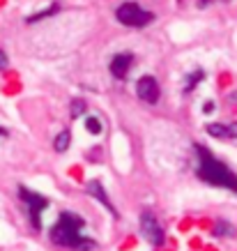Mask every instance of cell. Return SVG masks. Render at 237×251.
Here are the masks:
<instances>
[{"label":"cell","instance_id":"cell-1","mask_svg":"<svg viewBox=\"0 0 237 251\" xmlns=\"http://www.w3.org/2000/svg\"><path fill=\"white\" fill-rule=\"evenodd\" d=\"M85 221L83 217H78L74 212H62L60 219L55 221V226L51 228V240L60 247H67V249L74 251H92L97 247L95 240L83 235Z\"/></svg>","mask_w":237,"mask_h":251},{"label":"cell","instance_id":"cell-10","mask_svg":"<svg viewBox=\"0 0 237 251\" xmlns=\"http://www.w3.org/2000/svg\"><path fill=\"white\" fill-rule=\"evenodd\" d=\"M55 12H60V2H51L46 9H42V12H37V14H32L25 19V23H37L42 21V19H46V16H53Z\"/></svg>","mask_w":237,"mask_h":251},{"label":"cell","instance_id":"cell-4","mask_svg":"<svg viewBox=\"0 0 237 251\" xmlns=\"http://www.w3.org/2000/svg\"><path fill=\"white\" fill-rule=\"evenodd\" d=\"M115 16H118V21L122 25H129V28H143L154 19L152 12L143 9L136 2H122L120 7L115 9Z\"/></svg>","mask_w":237,"mask_h":251},{"label":"cell","instance_id":"cell-9","mask_svg":"<svg viewBox=\"0 0 237 251\" xmlns=\"http://www.w3.org/2000/svg\"><path fill=\"white\" fill-rule=\"evenodd\" d=\"M212 233H214L216 237H235L237 235L235 226H233L230 221H216L214 228H212Z\"/></svg>","mask_w":237,"mask_h":251},{"label":"cell","instance_id":"cell-13","mask_svg":"<svg viewBox=\"0 0 237 251\" xmlns=\"http://www.w3.org/2000/svg\"><path fill=\"white\" fill-rule=\"evenodd\" d=\"M207 134L214 138H230L228 136V125H219V122H212L207 125Z\"/></svg>","mask_w":237,"mask_h":251},{"label":"cell","instance_id":"cell-18","mask_svg":"<svg viewBox=\"0 0 237 251\" xmlns=\"http://www.w3.org/2000/svg\"><path fill=\"white\" fill-rule=\"evenodd\" d=\"M212 108H214V104H212V101H207L205 106H203V111H205V113H210V111H212Z\"/></svg>","mask_w":237,"mask_h":251},{"label":"cell","instance_id":"cell-12","mask_svg":"<svg viewBox=\"0 0 237 251\" xmlns=\"http://www.w3.org/2000/svg\"><path fill=\"white\" fill-rule=\"evenodd\" d=\"M69 141H71V134H69L67 129L65 131H60L58 136L53 138V148H55V152H65L69 148Z\"/></svg>","mask_w":237,"mask_h":251},{"label":"cell","instance_id":"cell-15","mask_svg":"<svg viewBox=\"0 0 237 251\" xmlns=\"http://www.w3.org/2000/svg\"><path fill=\"white\" fill-rule=\"evenodd\" d=\"M85 113V101L83 99H74L71 101V118H78V115Z\"/></svg>","mask_w":237,"mask_h":251},{"label":"cell","instance_id":"cell-3","mask_svg":"<svg viewBox=\"0 0 237 251\" xmlns=\"http://www.w3.org/2000/svg\"><path fill=\"white\" fill-rule=\"evenodd\" d=\"M19 198H21L23 205H25V212L30 217L32 228L39 230L42 228V212L48 207V198L42 196V194H35L28 187H19Z\"/></svg>","mask_w":237,"mask_h":251},{"label":"cell","instance_id":"cell-16","mask_svg":"<svg viewBox=\"0 0 237 251\" xmlns=\"http://www.w3.org/2000/svg\"><path fill=\"white\" fill-rule=\"evenodd\" d=\"M228 136H230V138H237V122L228 125Z\"/></svg>","mask_w":237,"mask_h":251},{"label":"cell","instance_id":"cell-17","mask_svg":"<svg viewBox=\"0 0 237 251\" xmlns=\"http://www.w3.org/2000/svg\"><path fill=\"white\" fill-rule=\"evenodd\" d=\"M7 67V55H5V51L0 49V69H5Z\"/></svg>","mask_w":237,"mask_h":251},{"label":"cell","instance_id":"cell-6","mask_svg":"<svg viewBox=\"0 0 237 251\" xmlns=\"http://www.w3.org/2000/svg\"><path fill=\"white\" fill-rule=\"evenodd\" d=\"M136 95L147 104H157L159 99V83L154 76H141L136 83Z\"/></svg>","mask_w":237,"mask_h":251},{"label":"cell","instance_id":"cell-11","mask_svg":"<svg viewBox=\"0 0 237 251\" xmlns=\"http://www.w3.org/2000/svg\"><path fill=\"white\" fill-rule=\"evenodd\" d=\"M203 78H205V72H203V69H196L191 74H187V78H184V92H191Z\"/></svg>","mask_w":237,"mask_h":251},{"label":"cell","instance_id":"cell-21","mask_svg":"<svg viewBox=\"0 0 237 251\" xmlns=\"http://www.w3.org/2000/svg\"><path fill=\"white\" fill-rule=\"evenodd\" d=\"M0 136H7V129H2V127H0Z\"/></svg>","mask_w":237,"mask_h":251},{"label":"cell","instance_id":"cell-7","mask_svg":"<svg viewBox=\"0 0 237 251\" xmlns=\"http://www.w3.org/2000/svg\"><path fill=\"white\" fill-rule=\"evenodd\" d=\"M131 58L129 53H118V55H113L111 58V65H108V69H111V74H113L115 78H127V72H129V67H131Z\"/></svg>","mask_w":237,"mask_h":251},{"label":"cell","instance_id":"cell-5","mask_svg":"<svg viewBox=\"0 0 237 251\" xmlns=\"http://www.w3.org/2000/svg\"><path fill=\"white\" fill-rule=\"evenodd\" d=\"M141 233H143V237H145L150 244H154V247H161L164 240H166V235H164V230H161L157 217L150 214V212L141 214Z\"/></svg>","mask_w":237,"mask_h":251},{"label":"cell","instance_id":"cell-8","mask_svg":"<svg viewBox=\"0 0 237 251\" xmlns=\"http://www.w3.org/2000/svg\"><path fill=\"white\" fill-rule=\"evenodd\" d=\"M88 194H90L95 201H99L101 205L106 207V210L113 214V217H118V210L113 207V203H111V198H108L106 189L101 187V182H97V180H90V182H88Z\"/></svg>","mask_w":237,"mask_h":251},{"label":"cell","instance_id":"cell-20","mask_svg":"<svg viewBox=\"0 0 237 251\" xmlns=\"http://www.w3.org/2000/svg\"><path fill=\"white\" fill-rule=\"evenodd\" d=\"M230 101H233V104H237V92H233V95H230Z\"/></svg>","mask_w":237,"mask_h":251},{"label":"cell","instance_id":"cell-2","mask_svg":"<svg viewBox=\"0 0 237 251\" xmlns=\"http://www.w3.org/2000/svg\"><path fill=\"white\" fill-rule=\"evenodd\" d=\"M193 150H196V157H198V168H196V173H198L200 180L207 184H212V187H221V189H228V191H235L237 194V175L233 173L226 164L214 159L207 148L196 145Z\"/></svg>","mask_w":237,"mask_h":251},{"label":"cell","instance_id":"cell-14","mask_svg":"<svg viewBox=\"0 0 237 251\" xmlns=\"http://www.w3.org/2000/svg\"><path fill=\"white\" fill-rule=\"evenodd\" d=\"M85 129L90 131V134H101V120L97 115H88L85 118Z\"/></svg>","mask_w":237,"mask_h":251},{"label":"cell","instance_id":"cell-19","mask_svg":"<svg viewBox=\"0 0 237 251\" xmlns=\"http://www.w3.org/2000/svg\"><path fill=\"white\" fill-rule=\"evenodd\" d=\"M210 2H212V0H198V7H207Z\"/></svg>","mask_w":237,"mask_h":251}]
</instances>
